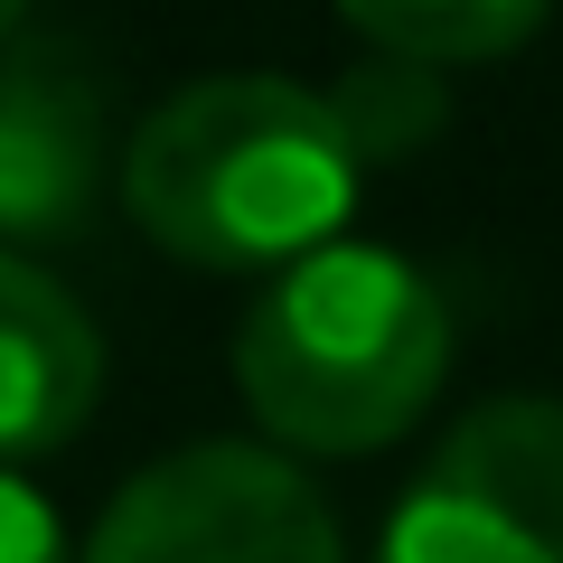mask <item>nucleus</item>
<instances>
[{"label":"nucleus","instance_id":"1","mask_svg":"<svg viewBox=\"0 0 563 563\" xmlns=\"http://www.w3.org/2000/svg\"><path fill=\"white\" fill-rule=\"evenodd\" d=\"M357 179L366 151L339 95L291 76H198L122 151L132 225L198 273H282L339 244Z\"/></svg>","mask_w":563,"mask_h":563},{"label":"nucleus","instance_id":"2","mask_svg":"<svg viewBox=\"0 0 563 563\" xmlns=\"http://www.w3.org/2000/svg\"><path fill=\"white\" fill-rule=\"evenodd\" d=\"M451 376V301L385 244H320L282 263L235 329L244 413L301 461L385 451Z\"/></svg>","mask_w":563,"mask_h":563},{"label":"nucleus","instance_id":"3","mask_svg":"<svg viewBox=\"0 0 563 563\" xmlns=\"http://www.w3.org/2000/svg\"><path fill=\"white\" fill-rule=\"evenodd\" d=\"M376 563H563V404L498 395L385 507Z\"/></svg>","mask_w":563,"mask_h":563},{"label":"nucleus","instance_id":"4","mask_svg":"<svg viewBox=\"0 0 563 563\" xmlns=\"http://www.w3.org/2000/svg\"><path fill=\"white\" fill-rule=\"evenodd\" d=\"M85 563H339V517L291 451L198 442L103 507Z\"/></svg>","mask_w":563,"mask_h":563},{"label":"nucleus","instance_id":"5","mask_svg":"<svg viewBox=\"0 0 563 563\" xmlns=\"http://www.w3.org/2000/svg\"><path fill=\"white\" fill-rule=\"evenodd\" d=\"M122 179L103 85L57 47L0 57V244H66Z\"/></svg>","mask_w":563,"mask_h":563},{"label":"nucleus","instance_id":"6","mask_svg":"<svg viewBox=\"0 0 563 563\" xmlns=\"http://www.w3.org/2000/svg\"><path fill=\"white\" fill-rule=\"evenodd\" d=\"M103 395V339L57 273L0 254V461L76 442Z\"/></svg>","mask_w":563,"mask_h":563},{"label":"nucleus","instance_id":"7","mask_svg":"<svg viewBox=\"0 0 563 563\" xmlns=\"http://www.w3.org/2000/svg\"><path fill=\"white\" fill-rule=\"evenodd\" d=\"M544 10L554 0H339V20L404 66H488L536 38Z\"/></svg>","mask_w":563,"mask_h":563},{"label":"nucleus","instance_id":"8","mask_svg":"<svg viewBox=\"0 0 563 563\" xmlns=\"http://www.w3.org/2000/svg\"><path fill=\"white\" fill-rule=\"evenodd\" d=\"M339 113H347V132H357L366 161H385V151H413V141L442 122V95H432V66L366 57L357 76L339 85Z\"/></svg>","mask_w":563,"mask_h":563},{"label":"nucleus","instance_id":"9","mask_svg":"<svg viewBox=\"0 0 563 563\" xmlns=\"http://www.w3.org/2000/svg\"><path fill=\"white\" fill-rule=\"evenodd\" d=\"M0 563H76L57 507H47L29 479H10V470H0Z\"/></svg>","mask_w":563,"mask_h":563},{"label":"nucleus","instance_id":"10","mask_svg":"<svg viewBox=\"0 0 563 563\" xmlns=\"http://www.w3.org/2000/svg\"><path fill=\"white\" fill-rule=\"evenodd\" d=\"M29 20V0H0V38H10V29H20Z\"/></svg>","mask_w":563,"mask_h":563}]
</instances>
